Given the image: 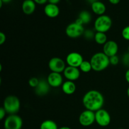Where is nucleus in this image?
<instances>
[{"label":"nucleus","instance_id":"nucleus-1","mask_svg":"<svg viewBox=\"0 0 129 129\" xmlns=\"http://www.w3.org/2000/svg\"><path fill=\"white\" fill-rule=\"evenodd\" d=\"M83 104L86 110L96 112L103 107L104 97L98 91L89 90L83 96Z\"/></svg>","mask_w":129,"mask_h":129},{"label":"nucleus","instance_id":"nucleus-2","mask_svg":"<svg viewBox=\"0 0 129 129\" xmlns=\"http://www.w3.org/2000/svg\"><path fill=\"white\" fill-rule=\"evenodd\" d=\"M92 69L96 72H100L107 69L110 65V59L103 52H97L93 55L90 60Z\"/></svg>","mask_w":129,"mask_h":129},{"label":"nucleus","instance_id":"nucleus-3","mask_svg":"<svg viewBox=\"0 0 129 129\" xmlns=\"http://www.w3.org/2000/svg\"><path fill=\"white\" fill-rule=\"evenodd\" d=\"M3 107L9 115L16 114L20 110V101L16 96L9 95L4 100Z\"/></svg>","mask_w":129,"mask_h":129},{"label":"nucleus","instance_id":"nucleus-4","mask_svg":"<svg viewBox=\"0 0 129 129\" xmlns=\"http://www.w3.org/2000/svg\"><path fill=\"white\" fill-rule=\"evenodd\" d=\"M112 20L110 16L103 15L99 16L94 21V29L97 32L106 33L111 28Z\"/></svg>","mask_w":129,"mask_h":129},{"label":"nucleus","instance_id":"nucleus-5","mask_svg":"<svg viewBox=\"0 0 129 129\" xmlns=\"http://www.w3.org/2000/svg\"><path fill=\"white\" fill-rule=\"evenodd\" d=\"M22 125V119L16 114L9 115L4 122L5 129H21Z\"/></svg>","mask_w":129,"mask_h":129},{"label":"nucleus","instance_id":"nucleus-6","mask_svg":"<svg viewBox=\"0 0 129 129\" xmlns=\"http://www.w3.org/2000/svg\"><path fill=\"white\" fill-rule=\"evenodd\" d=\"M84 33V27L76 22L72 23L68 25L66 28V34L69 37L75 39L81 36Z\"/></svg>","mask_w":129,"mask_h":129},{"label":"nucleus","instance_id":"nucleus-7","mask_svg":"<svg viewBox=\"0 0 129 129\" xmlns=\"http://www.w3.org/2000/svg\"><path fill=\"white\" fill-rule=\"evenodd\" d=\"M95 122L101 127H107L110 123L111 117L106 110L102 109L95 112Z\"/></svg>","mask_w":129,"mask_h":129},{"label":"nucleus","instance_id":"nucleus-8","mask_svg":"<svg viewBox=\"0 0 129 129\" xmlns=\"http://www.w3.org/2000/svg\"><path fill=\"white\" fill-rule=\"evenodd\" d=\"M95 122V112L93 111H83L79 117V122L83 127H89Z\"/></svg>","mask_w":129,"mask_h":129},{"label":"nucleus","instance_id":"nucleus-9","mask_svg":"<svg viewBox=\"0 0 129 129\" xmlns=\"http://www.w3.org/2000/svg\"><path fill=\"white\" fill-rule=\"evenodd\" d=\"M48 66L51 72L57 73H63L66 68L65 62L59 57H53L50 59Z\"/></svg>","mask_w":129,"mask_h":129},{"label":"nucleus","instance_id":"nucleus-10","mask_svg":"<svg viewBox=\"0 0 129 129\" xmlns=\"http://www.w3.org/2000/svg\"><path fill=\"white\" fill-rule=\"evenodd\" d=\"M83 60H84L81 54L76 52H73L67 55L66 61L69 66L79 68Z\"/></svg>","mask_w":129,"mask_h":129},{"label":"nucleus","instance_id":"nucleus-11","mask_svg":"<svg viewBox=\"0 0 129 129\" xmlns=\"http://www.w3.org/2000/svg\"><path fill=\"white\" fill-rule=\"evenodd\" d=\"M103 52L105 55H107L108 57H111L117 55L118 50V44L113 40L107 41L103 45Z\"/></svg>","mask_w":129,"mask_h":129},{"label":"nucleus","instance_id":"nucleus-12","mask_svg":"<svg viewBox=\"0 0 129 129\" xmlns=\"http://www.w3.org/2000/svg\"><path fill=\"white\" fill-rule=\"evenodd\" d=\"M47 81L50 86L53 87V88H58L62 85L63 84L62 76L60 73L51 72L48 75Z\"/></svg>","mask_w":129,"mask_h":129},{"label":"nucleus","instance_id":"nucleus-13","mask_svg":"<svg viewBox=\"0 0 129 129\" xmlns=\"http://www.w3.org/2000/svg\"><path fill=\"white\" fill-rule=\"evenodd\" d=\"M63 74H64V77L68 81H74L77 80L80 76V69H78V68L68 66L64 69Z\"/></svg>","mask_w":129,"mask_h":129},{"label":"nucleus","instance_id":"nucleus-14","mask_svg":"<svg viewBox=\"0 0 129 129\" xmlns=\"http://www.w3.org/2000/svg\"><path fill=\"white\" fill-rule=\"evenodd\" d=\"M59 7L57 5H53V4L49 3L44 8V13L45 15L49 18H55L59 15Z\"/></svg>","mask_w":129,"mask_h":129},{"label":"nucleus","instance_id":"nucleus-15","mask_svg":"<svg viewBox=\"0 0 129 129\" xmlns=\"http://www.w3.org/2000/svg\"><path fill=\"white\" fill-rule=\"evenodd\" d=\"M50 87L47 81L41 79L40 80L39 85L35 88V93L39 96L45 95L49 93Z\"/></svg>","mask_w":129,"mask_h":129},{"label":"nucleus","instance_id":"nucleus-16","mask_svg":"<svg viewBox=\"0 0 129 129\" xmlns=\"http://www.w3.org/2000/svg\"><path fill=\"white\" fill-rule=\"evenodd\" d=\"M22 11L25 15H31L36 9V3L34 0H25L22 3Z\"/></svg>","mask_w":129,"mask_h":129},{"label":"nucleus","instance_id":"nucleus-17","mask_svg":"<svg viewBox=\"0 0 129 129\" xmlns=\"http://www.w3.org/2000/svg\"><path fill=\"white\" fill-rule=\"evenodd\" d=\"M91 10L96 15L101 16L104 15L106 11V6L101 1H96L91 4Z\"/></svg>","mask_w":129,"mask_h":129},{"label":"nucleus","instance_id":"nucleus-18","mask_svg":"<svg viewBox=\"0 0 129 129\" xmlns=\"http://www.w3.org/2000/svg\"><path fill=\"white\" fill-rule=\"evenodd\" d=\"M62 90L65 94L68 95L73 94L76 90V86L74 81L68 80L62 85Z\"/></svg>","mask_w":129,"mask_h":129},{"label":"nucleus","instance_id":"nucleus-19","mask_svg":"<svg viewBox=\"0 0 129 129\" xmlns=\"http://www.w3.org/2000/svg\"><path fill=\"white\" fill-rule=\"evenodd\" d=\"M94 39L96 42L100 45H104L107 42V36L105 33L96 32L94 35Z\"/></svg>","mask_w":129,"mask_h":129},{"label":"nucleus","instance_id":"nucleus-20","mask_svg":"<svg viewBox=\"0 0 129 129\" xmlns=\"http://www.w3.org/2000/svg\"><path fill=\"white\" fill-rule=\"evenodd\" d=\"M40 129H59L57 125L52 120H46L41 123Z\"/></svg>","mask_w":129,"mask_h":129},{"label":"nucleus","instance_id":"nucleus-21","mask_svg":"<svg viewBox=\"0 0 129 129\" xmlns=\"http://www.w3.org/2000/svg\"><path fill=\"white\" fill-rule=\"evenodd\" d=\"M78 18L81 21L82 23L86 24V23H88L91 21V16L90 13H89L88 11H83L80 13Z\"/></svg>","mask_w":129,"mask_h":129},{"label":"nucleus","instance_id":"nucleus-22","mask_svg":"<svg viewBox=\"0 0 129 129\" xmlns=\"http://www.w3.org/2000/svg\"><path fill=\"white\" fill-rule=\"evenodd\" d=\"M79 69H80L81 71L85 73H89V72L91 71V70H93L90 61L83 60V62L79 66Z\"/></svg>","mask_w":129,"mask_h":129},{"label":"nucleus","instance_id":"nucleus-23","mask_svg":"<svg viewBox=\"0 0 129 129\" xmlns=\"http://www.w3.org/2000/svg\"><path fill=\"white\" fill-rule=\"evenodd\" d=\"M39 82H40V80L38 78H31L28 80V84L30 85V86L35 88L39 85Z\"/></svg>","mask_w":129,"mask_h":129},{"label":"nucleus","instance_id":"nucleus-24","mask_svg":"<svg viewBox=\"0 0 129 129\" xmlns=\"http://www.w3.org/2000/svg\"><path fill=\"white\" fill-rule=\"evenodd\" d=\"M122 37L126 40H129V25L125 26L122 31Z\"/></svg>","mask_w":129,"mask_h":129},{"label":"nucleus","instance_id":"nucleus-25","mask_svg":"<svg viewBox=\"0 0 129 129\" xmlns=\"http://www.w3.org/2000/svg\"><path fill=\"white\" fill-rule=\"evenodd\" d=\"M109 59H110V64H112V65L116 66L118 64L119 59H118V56H117V55L111 57H109Z\"/></svg>","mask_w":129,"mask_h":129},{"label":"nucleus","instance_id":"nucleus-26","mask_svg":"<svg viewBox=\"0 0 129 129\" xmlns=\"http://www.w3.org/2000/svg\"><path fill=\"white\" fill-rule=\"evenodd\" d=\"M6 35L3 32H0V45H3L6 41Z\"/></svg>","mask_w":129,"mask_h":129},{"label":"nucleus","instance_id":"nucleus-27","mask_svg":"<svg viewBox=\"0 0 129 129\" xmlns=\"http://www.w3.org/2000/svg\"><path fill=\"white\" fill-rule=\"evenodd\" d=\"M6 112L5 111V110L4 109L3 107H1L0 108V120H2L5 117V115H6Z\"/></svg>","mask_w":129,"mask_h":129},{"label":"nucleus","instance_id":"nucleus-28","mask_svg":"<svg viewBox=\"0 0 129 129\" xmlns=\"http://www.w3.org/2000/svg\"><path fill=\"white\" fill-rule=\"evenodd\" d=\"M34 2L36 4H39V5H44L48 2V0H34Z\"/></svg>","mask_w":129,"mask_h":129},{"label":"nucleus","instance_id":"nucleus-29","mask_svg":"<svg viewBox=\"0 0 129 129\" xmlns=\"http://www.w3.org/2000/svg\"><path fill=\"white\" fill-rule=\"evenodd\" d=\"M60 0H48V2L50 4H53V5H57L60 2Z\"/></svg>","mask_w":129,"mask_h":129},{"label":"nucleus","instance_id":"nucleus-30","mask_svg":"<svg viewBox=\"0 0 129 129\" xmlns=\"http://www.w3.org/2000/svg\"><path fill=\"white\" fill-rule=\"evenodd\" d=\"M109 2L112 5H117L120 3V0H108Z\"/></svg>","mask_w":129,"mask_h":129},{"label":"nucleus","instance_id":"nucleus-31","mask_svg":"<svg viewBox=\"0 0 129 129\" xmlns=\"http://www.w3.org/2000/svg\"><path fill=\"white\" fill-rule=\"evenodd\" d=\"M125 77V79L127 81V83H129V69L126 71Z\"/></svg>","mask_w":129,"mask_h":129},{"label":"nucleus","instance_id":"nucleus-32","mask_svg":"<svg viewBox=\"0 0 129 129\" xmlns=\"http://www.w3.org/2000/svg\"><path fill=\"white\" fill-rule=\"evenodd\" d=\"M1 1H2L3 3H10L11 0H1Z\"/></svg>","mask_w":129,"mask_h":129},{"label":"nucleus","instance_id":"nucleus-33","mask_svg":"<svg viewBox=\"0 0 129 129\" xmlns=\"http://www.w3.org/2000/svg\"><path fill=\"white\" fill-rule=\"evenodd\" d=\"M59 129H71V128L69 127H60V128H59Z\"/></svg>","mask_w":129,"mask_h":129},{"label":"nucleus","instance_id":"nucleus-34","mask_svg":"<svg viewBox=\"0 0 129 129\" xmlns=\"http://www.w3.org/2000/svg\"><path fill=\"white\" fill-rule=\"evenodd\" d=\"M3 3V1H1V0H0V8L2 7Z\"/></svg>","mask_w":129,"mask_h":129},{"label":"nucleus","instance_id":"nucleus-35","mask_svg":"<svg viewBox=\"0 0 129 129\" xmlns=\"http://www.w3.org/2000/svg\"><path fill=\"white\" fill-rule=\"evenodd\" d=\"M127 95H128V96L129 97V87H128V89H127Z\"/></svg>","mask_w":129,"mask_h":129},{"label":"nucleus","instance_id":"nucleus-36","mask_svg":"<svg viewBox=\"0 0 129 129\" xmlns=\"http://www.w3.org/2000/svg\"><path fill=\"white\" fill-rule=\"evenodd\" d=\"M118 129H123V128H118Z\"/></svg>","mask_w":129,"mask_h":129},{"label":"nucleus","instance_id":"nucleus-37","mask_svg":"<svg viewBox=\"0 0 129 129\" xmlns=\"http://www.w3.org/2000/svg\"><path fill=\"white\" fill-rule=\"evenodd\" d=\"M128 50H129V48H128Z\"/></svg>","mask_w":129,"mask_h":129}]
</instances>
